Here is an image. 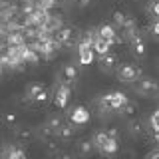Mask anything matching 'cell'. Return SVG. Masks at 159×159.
<instances>
[{
    "mask_svg": "<svg viewBox=\"0 0 159 159\" xmlns=\"http://www.w3.org/2000/svg\"><path fill=\"white\" fill-rule=\"evenodd\" d=\"M135 92L143 98H153L159 93V84L155 82L153 78H139L137 84H135Z\"/></svg>",
    "mask_w": 159,
    "mask_h": 159,
    "instance_id": "1",
    "label": "cell"
},
{
    "mask_svg": "<svg viewBox=\"0 0 159 159\" xmlns=\"http://www.w3.org/2000/svg\"><path fill=\"white\" fill-rule=\"evenodd\" d=\"M54 38H56V42L60 46H72V44H76L78 32L74 26H62L54 32Z\"/></svg>",
    "mask_w": 159,
    "mask_h": 159,
    "instance_id": "2",
    "label": "cell"
},
{
    "mask_svg": "<svg viewBox=\"0 0 159 159\" xmlns=\"http://www.w3.org/2000/svg\"><path fill=\"white\" fill-rule=\"evenodd\" d=\"M117 78L121 82H137L141 78V70L135 64H121L117 66Z\"/></svg>",
    "mask_w": 159,
    "mask_h": 159,
    "instance_id": "3",
    "label": "cell"
},
{
    "mask_svg": "<svg viewBox=\"0 0 159 159\" xmlns=\"http://www.w3.org/2000/svg\"><path fill=\"white\" fill-rule=\"evenodd\" d=\"M89 109L86 106H74L72 109H70L68 113V119L74 123V125H86V123L89 121Z\"/></svg>",
    "mask_w": 159,
    "mask_h": 159,
    "instance_id": "4",
    "label": "cell"
},
{
    "mask_svg": "<svg viewBox=\"0 0 159 159\" xmlns=\"http://www.w3.org/2000/svg\"><path fill=\"white\" fill-rule=\"evenodd\" d=\"M26 98L32 103H44L48 102V89L42 84H32V86L26 88Z\"/></svg>",
    "mask_w": 159,
    "mask_h": 159,
    "instance_id": "5",
    "label": "cell"
},
{
    "mask_svg": "<svg viewBox=\"0 0 159 159\" xmlns=\"http://www.w3.org/2000/svg\"><path fill=\"white\" fill-rule=\"evenodd\" d=\"M70 98H72V89H70L68 84H62L56 89V93H54V103H56V107L64 109L70 103Z\"/></svg>",
    "mask_w": 159,
    "mask_h": 159,
    "instance_id": "6",
    "label": "cell"
},
{
    "mask_svg": "<svg viewBox=\"0 0 159 159\" xmlns=\"http://www.w3.org/2000/svg\"><path fill=\"white\" fill-rule=\"evenodd\" d=\"M2 159H26V151L24 147L18 145H6L2 149Z\"/></svg>",
    "mask_w": 159,
    "mask_h": 159,
    "instance_id": "7",
    "label": "cell"
},
{
    "mask_svg": "<svg viewBox=\"0 0 159 159\" xmlns=\"http://www.w3.org/2000/svg\"><path fill=\"white\" fill-rule=\"evenodd\" d=\"M99 68L103 70V72H113V70L117 68V56L116 54H106V56H99Z\"/></svg>",
    "mask_w": 159,
    "mask_h": 159,
    "instance_id": "8",
    "label": "cell"
},
{
    "mask_svg": "<svg viewBox=\"0 0 159 159\" xmlns=\"http://www.w3.org/2000/svg\"><path fill=\"white\" fill-rule=\"evenodd\" d=\"M127 44H129V48H131L133 56H137V58H143V56H145V42H143V38L139 36V34H137L135 38H131Z\"/></svg>",
    "mask_w": 159,
    "mask_h": 159,
    "instance_id": "9",
    "label": "cell"
},
{
    "mask_svg": "<svg viewBox=\"0 0 159 159\" xmlns=\"http://www.w3.org/2000/svg\"><path fill=\"white\" fill-rule=\"evenodd\" d=\"M109 99H111V107L113 111H121V107L129 102L127 96L123 92H109Z\"/></svg>",
    "mask_w": 159,
    "mask_h": 159,
    "instance_id": "10",
    "label": "cell"
},
{
    "mask_svg": "<svg viewBox=\"0 0 159 159\" xmlns=\"http://www.w3.org/2000/svg\"><path fill=\"white\" fill-rule=\"evenodd\" d=\"M98 36L103 38V40H109V42H117V32L111 24H102L98 28Z\"/></svg>",
    "mask_w": 159,
    "mask_h": 159,
    "instance_id": "11",
    "label": "cell"
},
{
    "mask_svg": "<svg viewBox=\"0 0 159 159\" xmlns=\"http://www.w3.org/2000/svg\"><path fill=\"white\" fill-rule=\"evenodd\" d=\"M111 44L113 42H109V40H103V38H96V42H93V52L98 54V56H106V54L111 52Z\"/></svg>",
    "mask_w": 159,
    "mask_h": 159,
    "instance_id": "12",
    "label": "cell"
},
{
    "mask_svg": "<svg viewBox=\"0 0 159 159\" xmlns=\"http://www.w3.org/2000/svg\"><path fill=\"white\" fill-rule=\"evenodd\" d=\"M96 143H93V139H80V143H78V153L82 157H89L93 151H96Z\"/></svg>",
    "mask_w": 159,
    "mask_h": 159,
    "instance_id": "13",
    "label": "cell"
},
{
    "mask_svg": "<svg viewBox=\"0 0 159 159\" xmlns=\"http://www.w3.org/2000/svg\"><path fill=\"white\" fill-rule=\"evenodd\" d=\"M6 44L8 46H22V44H26V36L22 30H12L6 34Z\"/></svg>",
    "mask_w": 159,
    "mask_h": 159,
    "instance_id": "14",
    "label": "cell"
},
{
    "mask_svg": "<svg viewBox=\"0 0 159 159\" xmlns=\"http://www.w3.org/2000/svg\"><path fill=\"white\" fill-rule=\"evenodd\" d=\"M98 151L102 153V155H106V157H113V155H116V153L119 151V141L111 137V139H109V141L106 143V145H103V147H99Z\"/></svg>",
    "mask_w": 159,
    "mask_h": 159,
    "instance_id": "15",
    "label": "cell"
},
{
    "mask_svg": "<svg viewBox=\"0 0 159 159\" xmlns=\"http://www.w3.org/2000/svg\"><path fill=\"white\" fill-rule=\"evenodd\" d=\"M62 80H64V84H72V82H76L78 80V68L76 66H64L62 68Z\"/></svg>",
    "mask_w": 159,
    "mask_h": 159,
    "instance_id": "16",
    "label": "cell"
},
{
    "mask_svg": "<svg viewBox=\"0 0 159 159\" xmlns=\"http://www.w3.org/2000/svg\"><path fill=\"white\" fill-rule=\"evenodd\" d=\"M127 131L131 133V135H143L145 133V125H143V121L141 119H129V123H127Z\"/></svg>",
    "mask_w": 159,
    "mask_h": 159,
    "instance_id": "17",
    "label": "cell"
},
{
    "mask_svg": "<svg viewBox=\"0 0 159 159\" xmlns=\"http://www.w3.org/2000/svg\"><path fill=\"white\" fill-rule=\"evenodd\" d=\"M96 58V52L93 48H86V50H80V66H89Z\"/></svg>",
    "mask_w": 159,
    "mask_h": 159,
    "instance_id": "18",
    "label": "cell"
},
{
    "mask_svg": "<svg viewBox=\"0 0 159 159\" xmlns=\"http://www.w3.org/2000/svg\"><path fill=\"white\" fill-rule=\"evenodd\" d=\"M98 107H99V111H102V113H109V111H113V107H111V99H109V93H103V96H99V99H98Z\"/></svg>",
    "mask_w": 159,
    "mask_h": 159,
    "instance_id": "19",
    "label": "cell"
},
{
    "mask_svg": "<svg viewBox=\"0 0 159 159\" xmlns=\"http://www.w3.org/2000/svg\"><path fill=\"white\" fill-rule=\"evenodd\" d=\"M28 141H32V129H16V143L20 145H26Z\"/></svg>",
    "mask_w": 159,
    "mask_h": 159,
    "instance_id": "20",
    "label": "cell"
},
{
    "mask_svg": "<svg viewBox=\"0 0 159 159\" xmlns=\"http://www.w3.org/2000/svg\"><path fill=\"white\" fill-rule=\"evenodd\" d=\"M46 125L52 129L54 135H58V131L64 127V119H62V117H58V116H54V117H50L48 121H46Z\"/></svg>",
    "mask_w": 159,
    "mask_h": 159,
    "instance_id": "21",
    "label": "cell"
},
{
    "mask_svg": "<svg viewBox=\"0 0 159 159\" xmlns=\"http://www.w3.org/2000/svg\"><path fill=\"white\" fill-rule=\"evenodd\" d=\"M109 139H111V137H109V133H107V131H98L96 135H93V143H96V147L99 149V147L106 145Z\"/></svg>",
    "mask_w": 159,
    "mask_h": 159,
    "instance_id": "22",
    "label": "cell"
},
{
    "mask_svg": "<svg viewBox=\"0 0 159 159\" xmlns=\"http://www.w3.org/2000/svg\"><path fill=\"white\" fill-rule=\"evenodd\" d=\"M113 24H116V26H119V28H121L123 26V24H125L127 22V20H129V16H127V14H123V12H119V10H117V12H113Z\"/></svg>",
    "mask_w": 159,
    "mask_h": 159,
    "instance_id": "23",
    "label": "cell"
},
{
    "mask_svg": "<svg viewBox=\"0 0 159 159\" xmlns=\"http://www.w3.org/2000/svg\"><path fill=\"white\" fill-rule=\"evenodd\" d=\"M58 137L60 139H72L74 137V129L68 125V123H64V127L58 131Z\"/></svg>",
    "mask_w": 159,
    "mask_h": 159,
    "instance_id": "24",
    "label": "cell"
},
{
    "mask_svg": "<svg viewBox=\"0 0 159 159\" xmlns=\"http://www.w3.org/2000/svg\"><path fill=\"white\" fill-rule=\"evenodd\" d=\"M121 111L125 113V116H129V117H133V116H135V113H137V106H135V103H131V102H127L125 106L121 107Z\"/></svg>",
    "mask_w": 159,
    "mask_h": 159,
    "instance_id": "25",
    "label": "cell"
},
{
    "mask_svg": "<svg viewBox=\"0 0 159 159\" xmlns=\"http://www.w3.org/2000/svg\"><path fill=\"white\" fill-rule=\"evenodd\" d=\"M149 123H151V129H153V131H159V109H155V111L151 113Z\"/></svg>",
    "mask_w": 159,
    "mask_h": 159,
    "instance_id": "26",
    "label": "cell"
},
{
    "mask_svg": "<svg viewBox=\"0 0 159 159\" xmlns=\"http://www.w3.org/2000/svg\"><path fill=\"white\" fill-rule=\"evenodd\" d=\"M149 32H151L155 38H159V18H155V20L151 22V26H149Z\"/></svg>",
    "mask_w": 159,
    "mask_h": 159,
    "instance_id": "27",
    "label": "cell"
},
{
    "mask_svg": "<svg viewBox=\"0 0 159 159\" xmlns=\"http://www.w3.org/2000/svg\"><path fill=\"white\" fill-rule=\"evenodd\" d=\"M149 12H151L155 18H159V0H153V2L149 4Z\"/></svg>",
    "mask_w": 159,
    "mask_h": 159,
    "instance_id": "28",
    "label": "cell"
},
{
    "mask_svg": "<svg viewBox=\"0 0 159 159\" xmlns=\"http://www.w3.org/2000/svg\"><path fill=\"white\" fill-rule=\"evenodd\" d=\"M145 159H159V149H153V151H149Z\"/></svg>",
    "mask_w": 159,
    "mask_h": 159,
    "instance_id": "29",
    "label": "cell"
},
{
    "mask_svg": "<svg viewBox=\"0 0 159 159\" xmlns=\"http://www.w3.org/2000/svg\"><path fill=\"white\" fill-rule=\"evenodd\" d=\"M54 159H72V157H70L68 153H60V151H58L56 155H54Z\"/></svg>",
    "mask_w": 159,
    "mask_h": 159,
    "instance_id": "30",
    "label": "cell"
},
{
    "mask_svg": "<svg viewBox=\"0 0 159 159\" xmlns=\"http://www.w3.org/2000/svg\"><path fill=\"white\" fill-rule=\"evenodd\" d=\"M107 133H109V137H113V139H117V129H107Z\"/></svg>",
    "mask_w": 159,
    "mask_h": 159,
    "instance_id": "31",
    "label": "cell"
},
{
    "mask_svg": "<svg viewBox=\"0 0 159 159\" xmlns=\"http://www.w3.org/2000/svg\"><path fill=\"white\" fill-rule=\"evenodd\" d=\"M14 121H16V117H14L12 113H8V116H6V123H14Z\"/></svg>",
    "mask_w": 159,
    "mask_h": 159,
    "instance_id": "32",
    "label": "cell"
},
{
    "mask_svg": "<svg viewBox=\"0 0 159 159\" xmlns=\"http://www.w3.org/2000/svg\"><path fill=\"white\" fill-rule=\"evenodd\" d=\"M153 139H155V141L159 143V131H153Z\"/></svg>",
    "mask_w": 159,
    "mask_h": 159,
    "instance_id": "33",
    "label": "cell"
},
{
    "mask_svg": "<svg viewBox=\"0 0 159 159\" xmlns=\"http://www.w3.org/2000/svg\"><path fill=\"white\" fill-rule=\"evenodd\" d=\"M4 70H6V66H4V64L0 62V76H2V74H4Z\"/></svg>",
    "mask_w": 159,
    "mask_h": 159,
    "instance_id": "34",
    "label": "cell"
},
{
    "mask_svg": "<svg viewBox=\"0 0 159 159\" xmlns=\"http://www.w3.org/2000/svg\"><path fill=\"white\" fill-rule=\"evenodd\" d=\"M80 2H82V4H88V2H89V0H80Z\"/></svg>",
    "mask_w": 159,
    "mask_h": 159,
    "instance_id": "35",
    "label": "cell"
}]
</instances>
